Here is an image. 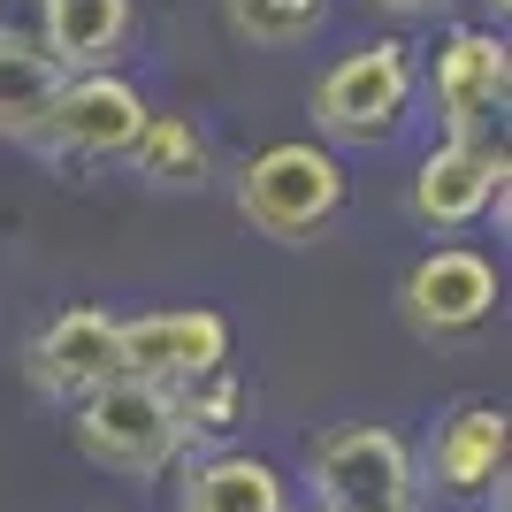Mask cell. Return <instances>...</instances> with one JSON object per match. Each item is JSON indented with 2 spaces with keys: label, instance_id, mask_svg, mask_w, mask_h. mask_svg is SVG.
I'll use <instances>...</instances> for the list:
<instances>
[{
  "label": "cell",
  "instance_id": "6da1fadb",
  "mask_svg": "<svg viewBox=\"0 0 512 512\" xmlns=\"http://www.w3.org/2000/svg\"><path fill=\"white\" fill-rule=\"evenodd\" d=\"M344 192H352V176L321 138H276L230 176L237 222L253 237H268V245H314L344 214Z\"/></svg>",
  "mask_w": 512,
  "mask_h": 512
},
{
  "label": "cell",
  "instance_id": "7a4b0ae2",
  "mask_svg": "<svg viewBox=\"0 0 512 512\" xmlns=\"http://www.w3.org/2000/svg\"><path fill=\"white\" fill-rule=\"evenodd\" d=\"M413 100H421L413 46L406 39H367V46H352V54H337V62L321 69L306 115H314V138L329 153L337 146H390L406 130Z\"/></svg>",
  "mask_w": 512,
  "mask_h": 512
},
{
  "label": "cell",
  "instance_id": "3957f363",
  "mask_svg": "<svg viewBox=\"0 0 512 512\" xmlns=\"http://www.w3.org/2000/svg\"><path fill=\"white\" fill-rule=\"evenodd\" d=\"M69 436L92 467L123 474V482H153L184 459V413H176V390L138 383V375H115L92 398L69 406Z\"/></svg>",
  "mask_w": 512,
  "mask_h": 512
},
{
  "label": "cell",
  "instance_id": "277c9868",
  "mask_svg": "<svg viewBox=\"0 0 512 512\" xmlns=\"http://www.w3.org/2000/svg\"><path fill=\"white\" fill-rule=\"evenodd\" d=\"M306 482L314 512H413L421 505V474L413 444L383 421H344L306 444Z\"/></svg>",
  "mask_w": 512,
  "mask_h": 512
},
{
  "label": "cell",
  "instance_id": "5b68a950",
  "mask_svg": "<svg viewBox=\"0 0 512 512\" xmlns=\"http://www.w3.org/2000/svg\"><path fill=\"white\" fill-rule=\"evenodd\" d=\"M406 207H413V222L436 230V237L467 230V222H497V230H505V214H512L505 138H444V146H428L413 184H406Z\"/></svg>",
  "mask_w": 512,
  "mask_h": 512
},
{
  "label": "cell",
  "instance_id": "8992f818",
  "mask_svg": "<svg viewBox=\"0 0 512 512\" xmlns=\"http://www.w3.org/2000/svg\"><path fill=\"white\" fill-rule=\"evenodd\" d=\"M428 100L444 115V138H490V123L512 100V46L505 31H482V23H451L436 39V62H428Z\"/></svg>",
  "mask_w": 512,
  "mask_h": 512
},
{
  "label": "cell",
  "instance_id": "52a82bcc",
  "mask_svg": "<svg viewBox=\"0 0 512 512\" xmlns=\"http://www.w3.org/2000/svg\"><path fill=\"white\" fill-rule=\"evenodd\" d=\"M398 314L428 344L474 337L497 314V260L474 253V245H428L406 268V283H398Z\"/></svg>",
  "mask_w": 512,
  "mask_h": 512
},
{
  "label": "cell",
  "instance_id": "ba28073f",
  "mask_svg": "<svg viewBox=\"0 0 512 512\" xmlns=\"http://www.w3.org/2000/svg\"><path fill=\"white\" fill-rule=\"evenodd\" d=\"M146 92L115 77V69H92V77H62L54 92V115H46L39 146L54 161H123L138 146V130H146Z\"/></svg>",
  "mask_w": 512,
  "mask_h": 512
},
{
  "label": "cell",
  "instance_id": "9c48e42d",
  "mask_svg": "<svg viewBox=\"0 0 512 512\" xmlns=\"http://www.w3.org/2000/svg\"><path fill=\"white\" fill-rule=\"evenodd\" d=\"M115 329H123V375H138V383L184 390L214 367H230V321L214 306H153Z\"/></svg>",
  "mask_w": 512,
  "mask_h": 512
},
{
  "label": "cell",
  "instance_id": "30bf717a",
  "mask_svg": "<svg viewBox=\"0 0 512 512\" xmlns=\"http://www.w3.org/2000/svg\"><path fill=\"white\" fill-rule=\"evenodd\" d=\"M23 375H31V390L54 398V406H77V398H92L100 383H115V375H123V329H115V314H100V306H62L39 337L23 344Z\"/></svg>",
  "mask_w": 512,
  "mask_h": 512
},
{
  "label": "cell",
  "instance_id": "8fae6325",
  "mask_svg": "<svg viewBox=\"0 0 512 512\" xmlns=\"http://www.w3.org/2000/svg\"><path fill=\"white\" fill-rule=\"evenodd\" d=\"M505 451H512V413L497 398H467V406H451L428 436V459L421 490H444V497H490L505 482Z\"/></svg>",
  "mask_w": 512,
  "mask_h": 512
},
{
  "label": "cell",
  "instance_id": "7c38bea8",
  "mask_svg": "<svg viewBox=\"0 0 512 512\" xmlns=\"http://www.w3.org/2000/svg\"><path fill=\"white\" fill-rule=\"evenodd\" d=\"M176 512H291V474L260 451H207L192 459L184 490H176Z\"/></svg>",
  "mask_w": 512,
  "mask_h": 512
},
{
  "label": "cell",
  "instance_id": "4fadbf2b",
  "mask_svg": "<svg viewBox=\"0 0 512 512\" xmlns=\"http://www.w3.org/2000/svg\"><path fill=\"white\" fill-rule=\"evenodd\" d=\"M130 31H138V8H130V0H54V16H46V62L62 69V77L115 69Z\"/></svg>",
  "mask_w": 512,
  "mask_h": 512
},
{
  "label": "cell",
  "instance_id": "5bb4252c",
  "mask_svg": "<svg viewBox=\"0 0 512 512\" xmlns=\"http://www.w3.org/2000/svg\"><path fill=\"white\" fill-rule=\"evenodd\" d=\"M130 176H146L153 192H207L214 184V146L192 115H146L138 146L123 153Z\"/></svg>",
  "mask_w": 512,
  "mask_h": 512
},
{
  "label": "cell",
  "instance_id": "9a60e30c",
  "mask_svg": "<svg viewBox=\"0 0 512 512\" xmlns=\"http://www.w3.org/2000/svg\"><path fill=\"white\" fill-rule=\"evenodd\" d=\"M260 390L237 375V367H214V375H199V383L176 390V413H184V451L207 444V451H230V436L245 421H253Z\"/></svg>",
  "mask_w": 512,
  "mask_h": 512
},
{
  "label": "cell",
  "instance_id": "2e32d148",
  "mask_svg": "<svg viewBox=\"0 0 512 512\" xmlns=\"http://www.w3.org/2000/svg\"><path fill=\"white\" fill-rule=\"evenodd\" d=\"M54 92H62V69L46 54L0 46V146H39L46 115H54Z\"/></svg>",
  "mask_w": 512,
  "mask_h": 512
},
{
  "label": "cell",
  "instance_id": "e0dca14e",
  "mask_svg": "<svg viewBox=\"0 0 512 512\" xmlns=\"http://www.w3.org/2000/svg\"><path fill=\"white\" fill-rule=\"evenodd\" d=\"M222 23H230L237 46L291 54V46H314V39H321L329 0H222Z\"/></svg>",
  "mask_w": 512,
  "mask_h": 512
},
{
  "label": "cell",
  "instance_id": "ac0fdd59",
  "mask_svg": "<svg viewBox=\"0 0 512 512\" xmlns=\"http://www.w3.org/2000/svg\"><path fill=\"white\" fill-rule=\"evenodd\" d=\"M46 16H54V0H0V46L46 54Z\"/></svg>",
  "mask_w": 512,
  "mask_h": 512
},
{
  "label": "cell",
  "instance_id": "d6986e66",
  "mask_svg": "<svg viewBox=\"0 0 512 512\" xmlns=\"http://www.w3.org/2000/svg\"><path fill=\"white\" fill-rule=\"evenodd\" d=\"M367 8H383V16H436L444 0H367Z\"/></svg>",
  "mask_w": 512,
  "mask_h": 512
},
{
  "label": "cell",
  "instance_id": "ffe728a7",
  "mask_svg": "<svg viewBox=\"0 0 512 512\" xmlns=\"http://www.w3.org/2000/svg\"><path fill=\"white\" fill-rule=\"evenodd\" d=\"M505 8L512 0H482V31H505Z\"/></svg>",
  "mask_w": 512,
  "mask_h": 512
}]
</instances>
